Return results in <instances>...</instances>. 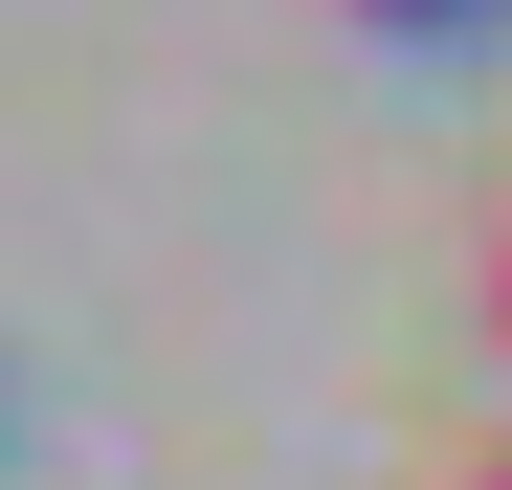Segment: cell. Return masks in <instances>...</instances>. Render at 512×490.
Masks as SVG:
<instances>
[{"instance_id": "3957f363", "label": "cell", "mask_w": 512, "mask_h": 490, "mask_svg": "<svg viewBox=\"0 0 512 490\" xmlns=\"http://www.w3.org/2000/svg\"><path fill=\"white\" fill-rule=\"evenodd\" d=\"M490 335H512V245H490Z\"/></svg>"}, {"instance_id": "6da1fadb", "label": "cell", "mask_w": 512, "mask_h": 490, "mask_svg": "<svg viewBox=\"0 0 512 490\" xmlns=\"http://www.w3.org/2000/svg\"><path fill=\"white\" fill-rule=\"evenodd\" d=\"M379 45H468V23H512V0H357Z\"/></svg>"}, {"instance_id": "7a4b0ae2", "label": "cell", "mask_w": 512, "mask_h": 490, "mask_svg": "<svg viewBox=\"0 0 512 490\" xmlns=\"http://www.w3.org/2000/svg\"><path fill=\"white\" fill-rule=\"evenodd\" d=\"M446 490H512V446H468V468H446Z\"/></svg>"}]
</instances>
